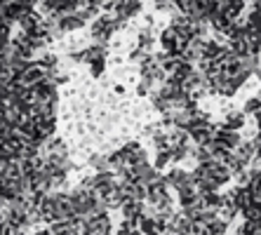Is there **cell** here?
I'll return each instance as SVG.
<instances>
[{
  "mask_svg": "<svg viewBox=\"0 0 261 235\" xmlns=\"http://www.w3.org/2000/svg\"><path fill=\"white\" fill-rule=\"evenodd\" d=\"M243 113L247 115V118H256V115L261 113V97H252L245 101L243 106Z\"/></svg>",
  "mask_w": 261,
  "mask_h": 235,
  "instance_id": "obj_9",
  "label": "cell"
},
{
  "mask_svg": "<svg viewBox=\"0 0 261 235\" xmlns=\"http://www.w3.org/2000/svg\"><path fill=\"white\" fill-rule=\"evenodd\" d=\"M240 144H243V137H240V132H233V129H224L221 125H217V132H214V139H212V146H214V148L236 151Z\"/></svg>",
  "mask_w": 261,
  "mask_h": 235,
  "instance_id": "obj_4",
  "label": "cell"
},
{
  "mask_svg": "<svg viewBox=\"0 0 261 235\" xmlns=\"http://www.w3.org/2000/svg\"><path fill=\"white\" fill-rule=\"evenodd\" d=\"M202 226H205V233L202 235H226L231 223H226L224 219H219V217H212V219H207Z\"/></svg>",
  "mask_w": 261,
  "mask_h": 235,
  "instance_id": "obj_8",
  "label": "cell"
},
{
  "mask_svg": "<svg viewBox=\"0 0 261 235\" xmlns=\"http://www.w3.org/2000/svg\"><path fill=\"white\" fill-rule=\"evenodd\" d=\"M125 26H127V24H125V21H120L116 14L101 12L99 17H94L90 21V26H87V38H90V42H97V45H109V47H111V40H113L118 31H122Z\"/></svg>",
  "mask_w": 261,
  "mask_h": 235,
  "instance_id": "obj_1",
  "label": "cell"
},
{
  "mask_svg": "<svg viewBox=\"0 0 261 235\" xmlns=\"http://www.w3.org/2000/svg\"><path fill=\"white\" fill-rule=\"evenodd\" d=\"M233 153H236V158L245 165V167H249V165H252V160H254V155H256L254 144H252V141H243V144L238 146Z\"/></svg>",
  "mask_w": 261,
  "mask_h": 235,
  "instance_id": "obj_7",
  "label": "cell"
},
{
  "mask_svg": "<svg viewBox=\"0 0 261 235\" xmlns=\"http://www.w3.org/2000/svg\"><path fill=\"white\" fill-rule=\"evenodd\" d=\"M52 235H83V223L78 219H61L49 226Z\"/></svg>",
  "mask_w": 261,
  "mask_h": 235,
  "instance_id": "obj_5",
  "label": "cell"
},
{
  "mask_svg": "<svg viewBox=\"0 0 261 235\" xmlns=\"http://www.w3.org/2000/svg\"><path fill=\"white\" fill-rule=\"evenodd\" d=\"M165 181H167V186H170L174 193H179V191H184V188H189V186H195L193 172L179 167V165H174V167H170L165 172Z\"/></svg>",
  "mask_w": 261,
  "mask_h": 235,
  "instance_id": "obj_2",
  "label": "cell"
},
{
  "mask_svg": "<svg viewBox=\"0 0 261 235\" xmlns=\"http://www.w3.org/2000/svg\"><path fill=\"white\" fill-rule=\"evenodd\" d=\"M245 118L247 115L243 113V111H231L228 115H224V120L219 122V125L224 127V129H233V132H240L245 127Z\"/></svg>",
  "mask_w": 261,
  "mask_h": 235,
  "instance_id": "obj_6",
  "label": "cell"
},
{
  "mask_svg": "<svg viewBox=\"0 0 261 235\" xmlns=\"http://www.w3.org/2000/svg\"><path fill=\"white\" fill-rule=\"evenodd\" d=\"M83 223V235H113V221H111V214L103 212V214H97V217L85 219Z\"/></svg>",
  "mask_w": 261,
  "mask_h": 235,
  "instance_id": "obj_3",
  "label": "cell"
},
{
  "mask_svg": "<svg viewBox=\"0 0 261 235\" xmlns=\"http://www.w3.org/2000/svg\"><path fill=\"white\" fill-rule=\"evenodd\" d=\"M33 235H52V230H49V226L47 228H40V230H36V233Z\"/></svg>",
  "mask_w": 261,
  "mask_h": 235,
  "instance_id": "obj_10",
  "label": "cell"
},
{
  "mask_svg": "<svg viewBox=\"0 0 261 235\" xmlns=\"http://www.w3.org/2000/svg\"><path fill=\"white\" fill-rule=\"evenodd\" d=\"M256 129H259V132H261V113L256 115Z\"/></svg>",
  "mask_w": 261,
  "mask_h": 235,
  "instance_id": "obj_11",
  "label": "cell"
}]
</instances>
